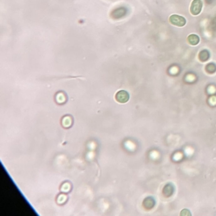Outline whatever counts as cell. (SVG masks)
<instances>
[{
	"label": "cell",
	"mask_w": 216,
	"mask_h": 216,
	"mask_svg": "<svg viewBox=\"0 0 216 216\" xmlns=\"http://www.w3.org/2000/svg\"><path fill=\"white\" fill-rule=\"evenodd\" d=\"M215 70H216V66H215V64H213V63H209V64H208L207 66H206V71H207L208 73H213Z\"/></svg>",
	"instance_id": "cell-7"
},
{
	"label": "cell",
	"mask_w": 216,
	"mask_h": 216,
	"mask_svg": "<svg viewBox=\"0 0 216 216\" xmlns=\"http://www.w3.org/2000/svg\"><path fill=\"white\" fill-rule=\"evenodd\" d=\"M127 12V9L124 8H116V10L113 11V13L111 14V16L113 18H116V19H118V18H121Z\"/></svg>",
	"instance_id": "cell-4"
},
{
	"label": "cell",
	"mask_w": 216,
	"mask_h": 216,
	"mask_svg": "<svg viewBox=\"0 0 216 216\" xmlns=\"http://www.w3.org/2000/svg\"><path fill=\"white\" fill-rule=\"evenodd\" d=\"M202 3L201 0H193L190 7V12L192 15H197L202 10Z\"/></svg>",
	"instance_id": "cell-3"
},
{
	"label": "cell",
	"mask_w": 216,
	"mask_h": 216,
	"mask_svg": "<svg viewBox=\"0 0 216 216\" xmlns=\"http://www.w3.org/2000/svg\"><path fill=\"white\" fill-rule=\"evenodd\" d=\"M187 41H188V43L190 44V45H192V46H196V45H197V44L199 43L200 39L197 35L192 34V35H189L188 36H187Z\"/></svg>",
	"instance_id": "cell-5"
},
{
	"label": "cell",
	"mask_w": 216,
	"mask_h": 216,
	"mask_svg": "<svg viewBox=\"0 0 216 216\" xmlns=\"http://www.w3.org/2000/svg\"><path fill=\"white\" fill-rule=\"evenodd\" d=\"M212 24H213L214 27H216V17L213 19V21H212Z\"/></svg>",
	"instance_id": "cell-9"
},
{
	"label": "cell",
	"mask_w": 216,
	"mask_h": 216,
	"mask_svg": "<svg viewBox=\"0 0 216 216\" xmlns=\"http://www.w3.org/2000/svg\"><path fill=\"white\" fill-rule=\"evenodd\" d=\"M129 94L126 90H119L118 92H116V95H115V99L116 101L121 104L127 103L129 100Z\"/></svg>",
	"instance_id": "cell-2"
},
{
	"label": "cell",
	"mask_w": 216,
	"mask_h": 216,
	"mask_svg": "<svg viewBox=\"0 0 216 216\" xmlns=\"http://www.w3.org/2000/svg\"><path fill=\"white\" fill-rule=\"evenodd\" d=\"M206 3H208V4H210V3H212L213 2V0H205Z\"/></svg>",
	"instance_id": "cell-10"
},
{
	"label": "cell",
	"mask_w": 216,
	"mask_h": 216,
	"mask_svg": "<svg viewBox=\"0 0 216 216\" xmlns=\"http://www.w3.org/2000/svg\"><path fill=\"white\" fill-rule=\"evenodd\" d=\"M185 214H186V215H191V213H190L187 209H184L183 211H181V215H185Z\"/></svg>",
	"instance_id": "cell-8"
},
{
	"label": "cell",
	"mask_w": 216,
	"mask_h": 216,
	"mask_svg": "<svg viewBox=\"0 0 216 216\" xmlns=\"http://www.w3.org/2000/svg\"><path fill=\"white\" fill-rule=\"evenodd\" d=\"M169 21H170V23L171 24L178 27L184 26L186 23V19H185L184 17L177 15V14H172V15H170V18H169Z\"/></svg>",
	"instance_id": "cell-1"
},
{
	"label": "cell",
	"mask_w": 216,
	"mask_h": 216,
	"mask_svg": "<svg viewBox=\"0 0 216 216\" xmlns=\"http://www.w3.org/2000/svg\"><path fill=\"white\" fill-rule=\"evenodd\" d=\"M208 57H209V53H208V51L203 50V51H200L199 55H198V58H199L201 62H205L208 59Z\"/></svg>",
	"instance_id": "cell-6"
}]
</instances>
